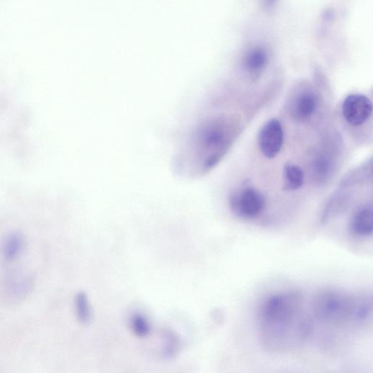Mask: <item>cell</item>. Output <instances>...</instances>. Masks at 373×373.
<instances>
[{"mask_svg":"<svg viewBox=\"0 0 373 373\" xmlns=\"http://www.w3.org/2000/svg\"><path fill=\"white\" fill-rule=\"evenodd\" d=\"M302 296L294 292L276 293L262 303L259 311L262 343L269 350L291 349L309 336L311 320L302 314Z\"/></svg>","mask_w":373,"mask_h":373,"instance_id":"1","label":"cell"},{"mask_svg":"<svg viewBox=\"0 0 373 373\" xmlns=\"http://www.w3.org/2000/svg\"><path fill=\"white\" fill-rule=\"evenodd\" d=\"M372 300L338 292H325L314 303L315 317L322 322L342 325L350 321L364 322L372 314Z\"/></svg>","mask_w":373,"mask_h":373,"instance_id":"2","label":"cell"},{"mask_svg":"<svg viewBox=\"0 0 373 373\" xmlns=\"http://www.w3.org/2000/svg\"><path fill=\"white\" fill-rule=\"evenodd\" d=\"M229 206L235 215L252 219L265 212L267 201L261 191L253 187H246L230 195Z\"/></svg>","mask_w":373,"mask_h":373,"instance_id":"3","label":"cell"},{"mask_svg":"<svg viewBox=\"0 0 373 373\" xmlns=\"http://www.w3.org/2000/svg\"><path fill=\"white\" fill-rule=\"evenodd\" d=\"M258 144L262 154L267 159H274L279 154L283 144V130L279 120L271 119L262 127Z\"/></svg>","mask_w":373,"mask_h":373,"instance_id":"4","label":"cell"},{"mask_svg":"<svg viewBox=\"0 0 373 373\" xmlns=\"http://www.w3.org/2000/svg\"><path fill=\"white\" fill-rule=\"evenodd\" d=\"M372 105L370 99L360 94L348 95L342 104V114L350 126L359 127L371 116Z\"/></svg>","mask_w":373,"mask_h":373,"instance_id":"5","label":"cell"},{"mask_svg":"<svg viewBox=\"0 0 373 373\" xmlns=\"http://www.w3.org/2000/svg\"><path fill=\"white\" fill-rule=\"evenodd\" d=\"M319 104L317 94L312 90L300 91L292 99L291 112L298 121L309 120L315 114Z\"/></svg>","mask_w":373,"mask_h":373,"instance_id":"6","label":"cell"},{"mask_svg":"<svg viewBox=\"0 0 373 373\" xmlns=\"http://www.w3.org/2000/svg\"><path fill=\"white\" fill-rule=\"evenodd\" d=\"M336 160L331 153L319 152L312 161V173L314 182L319 186L325 185L334 176Z\"/></svg>","mask_w":373,"mask_h":373,"instance_id":"7","label":"cell"},{"mask_svg":"<svg viewBox=\"0 0 373 373\" xmlns=\"http://www.w3.org/2000/svg\"><path fill=\"white\" fill-rule=\"evenodd\" d=\"M348 230L355 236H371L373 231V213L372 204L358 208L350 218Z\"/></svg>","mask_w":373,"mask_h":373,"instance_id":"8","label":"cell"},{"mask_svg":"<svg viewBox=\"0 0 373 373\" xmlns=\"http://www.w3.org/2000/svg\"><path fill=\"white\" fill-rule=\"evenodd\" d=\"M269 62L267 51L262 47H254L245 55L243 65L245 70L252 75H257L264 70Z\"/></svg>","mask_w":373,"mask_h":373,"instance_id":"9","label":"cell"},{"mask_svg":"<svg viewBox=\"0 0 373 373\" xmlns=\"http://www.w3.org/2000/svg\"><path fill=\"white\" fill-rule=\"evenodd\" d=\"M283 190L285 191H296L302 188L305 183L303 170L298 165L287 164L283 170Z\"/></svg>","mask_w":373,"mask_h":373,"instance_id":"10","label":"cell"},{"mask_svg":"<svg viewBox=\"0 0 373 373\" xmlns=\"http://www.w3.org/2000/svg\"><path fill=\"white\" fill-rule=\"evenodd\" d=\"M24 247L25 238L23 235L19 232L10 233L5 238L2 246L4 259L8 262L15 260L23 252Z\"/></svg>","mask_w":373,"mask_h":373,"instance_id":"11","label":"cell"},{"mask_svg":"<svg viewBox=\"0 0 373 373\" xmlns=\"http://www.w3.org/2000/svg\"><path fill=\"white\" fill-rule=\"evenodd\" d=\"M75 308L78 320L83 324H89L92 317V311L89 297L83 293H78L75 298Z\"/></svg>","mask_w":373,"mask_h":373,"instance_id":"12","label":"cell"},{"mask_svg":"<svg viewBox=\"0 0 373 373\" xmlns=\"http://www.w3.org/2000/svg\"><path fill=\"white\" fill-rule=\"evenodd\" d=\"M131 331L138 337H146L150 332V325L147 319L141 314H135L130 320Z\"/></svg>","mask_w":373,"mask_h":373,"instance_id":"13","label":"cell"}]
</instances>
